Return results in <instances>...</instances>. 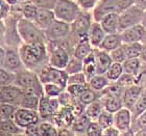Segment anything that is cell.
<instances>
[{"label": "cell", "instance_id": "cell-1", "mask_svg": "<svg viewBox=\"0 0 146 136\" xmlns=\"http://www.w3.org/2000/svg\"><path fill=\"white\" fill-rule=\"evenodd\" d=\"M18 52L23 64L31 71H40L48 64V51L45 42L24 43Z\"/></svg>", "mask_w": 146, "mask_h": 136}, {"label": "cell", "instance_id": "cell-2", "mask_svg": "<svg viewBox=\"0 0 146 136\" xmlns=\"http://www.w3.org/2000/svg\"><path fill=\"white\" fill-rule=\"evenodd\" d=\"M17 31L19 36L24 43L45 42L46 36L44 30L39 28L34 21L27 19H21L17 23Z\"/></svg>", "mask_w": 146, "mask_h": 136}, {"label": "cell", "instance_id": "cell-3", "mask_svg": "<svg viewBox=\"0 0 146 136\" xmlns=\"http://www.w3.org/2000/svg\"><path fill=\"white\" fill-rule=\"evenodd\" d=\"M80 12V6L74 0H58L53 9L55 19L67 22L69 24L75 20Z\"/></svg>", "mask_w": 146, "mask_h": 136}, {"label": "cell", "instance_id": "cell-4", "mask_svg": "<svg viewBox=\"0 0 146 136\" xmlns=\"http://www.w3.org/2000/svg\"><path fill=\"white\" fill-rule=\"evenodd\" d=\"M14 84L19 86L23 91H34L36 94L43 96V84L40 81L38 74H35L33 71L21 72L16 75Z\"/></svg>", "mask_w": 146, "mask_h": 136}, {"label": "cell", "instance_id": "cell-5", "mask_svg": "<svg viewBox=\"0 0 146 136\" xmlns=\"http://www.w3.org/2000/svg\"><path fill=\"white\" fill-rule=\"evenodd\" d=\"M49 45L52 46L48 51V64L56 69H64L67 66L70 59V52L62 46L61 42H49Z\"/></svg>", "mask_w": 146, "mask_h": 136}, {"label": "cell", "instance_id": "cell-6", "mask_svg": "<svg viewBox=\"0 0 146 136\" xmlns=\"http://www.w3.org/2000/svg\"><path fill=\"white\" fill-rule=\"evenodd\" d=\"M68 76L69 74L64 69H56L49 64H46L45 67H43L38 74V77L40 81L42 82V84L47 82H52V83L61 85L63 88H66L67 86Z\"/></svg>", "mask_w": 146, "mask_h": 136}, {"label": "cell", "instance_id": "cell-7", "mask_svg": "<svg viewBox=\"0 0 146 136\" xmlns=\"http://www.w3.org/2000/svg\"><path fill=\"white\" fill-rule=\"evenodd\" d=\"M143 14L144 9L136 4L119 12V32L131 26L140 24L143 18Z\"/></svg>", "mask_w": 146, "mask_h": 136}, {"label": "cell", "instance_id": "cell-8", "mask_svg": "<svg viewBox=\"0 0 146 136\" xmlns=\"http://www.w3.org/2000/svg\"><path fill=\"white\" fill-rule=\"evenodd\" d=\"M44 34L48 42H60L70 35L71 25L67 22L54 19L51 24L44 30Z\"/></svg>", "mask_w": 146, "mask_h": 136}, {"label": "cell", "instance_id": "cell-9", "mask_svg": "<svg viewBox=\"0 0 146 136\" xmlns=\"http://www.w3.org/2000/svg\"><path fill=\"white\" fill-rule=\"evenodd\" d=\"M92 18H93V16L91 14L80 12L75 20L70 24L71 34L74 39H77V42L80 39H88L89 29L92 24Z\"/></svg>", "mask_w": 146, "mask_h": 136}, {"label": "cell", "instance_id": "cell-10", "mask_svg": "<svg viewBox=\"0 0 146 136\" xmlns=\"http://www.w3.org/2000/svg\"><path fill=\"white\" fill-rule=\"evenodd\" d=\"M133 115L131 111L126 107H122L114 113V126L121 132V135H135L131 130Z\"/></svg>", "mask_w": 146, "mask_h": 136}, {"label": "cell", "instance_id": "cell-11", "mask_svg": "<svg viewBox=\"0 0 146 136\" xmlns=\"http://www.w3.org/2000/svg\"><path fill=\"white\" fill-rule=\"evenodd\" d=\"M40 115L36 110L19 107L16 108L14 115H13V121L18 125L20 128H27L28 126L38 124L39 123Z\"/></svg>", "mask_w": 146, "mask_h": 136}, {"label": "cell", "instance_id": "cell-12", "mask_svg": "<svg viewBox=\"0 0 146 136\" xmlns=\"http://www.w3.org/2000/svg\"><path fill=\"white\" fill-rule=\"evenodd\" d=\"M60 105L61 104H60L58 98L47 97L45 95H43L40 98L39 107H38L39 115L42 118H53V115L58 112Z\"/></svg>", "mask_w": 146, "mask_h": 136}, {"label": "cell", "instance_id": "cell-13", "mask_svg": "<svg viewBox=\"0 0 146 136\" xmlns=\"http://www.w3.org/2000/svg\"><path fill=\"white\" fill-rule=\"evenodd\" d=\"M110 12H120L118 0H98L93 9L94 21L99 22L104 16Z\"/></svg>", "mask_w": 146, "mask_h": 136}, {"label": "cell", "instance_id": "cell-14", "mask_svg": "<svg viewBox=\"0 0 146 136\" xmlns=\"http://www.w3.org/2000/svg\"><path fill=\"white\" fill-rule=\"evenodd\" d=\"M23 94L24 91L17 85H13V83L7 85H1L0 86V102L19 105Z\"/></svg>", "mask_w": 146, "mask_h": 136}, {"label": "cell", "instance_id": "cell-15", "mask_svg": "<svg viewBox=\"0 0 146 136\" xmlns=\"http://www.w3.org/2000/svg\"><path fill=\"white\" fill-rule=\"evenodd\" d=\"M119 34L121 36L122 43H142L146 35V30L140 23L126 28Z\"/></svg>", "mask_w": 146, "mask_h": 136}, {"label": "cell", "instance_id": "cell-16", "mask_svg": "<svg viewBox=\"0 0 146 136\" xmlns=\"http://www.w3.org/2000/svg\"><path fill=\"white\" fill-rule=\"evenodd\" d=\"M143 88H144L143 86H141L139 84H133L127 86V87H125L123 93H122L123 107H126V108H128L131 110L134 107L135 103L137 102L138 98L140 97Z\"/></svg>", "mask_w": 146, "mask_h": 136}, {"label": "cell", "instance_id": "cell-17", "mask_svg": "<svg viewBox=\"0 0 146 136\" xmlns=\"http://www.w3.org/2000/svg\"><path fill=\"white\" fill-rule=\"evenodd\" d=\"M95 55V62H96V70L97 74H106L110 66L112 64L113 60L110 55V52H107L99 48H93Z\"/></svg>", "mask_w": 146, "mask_h": 136}, {"label": "cell", "instance_id": "cell-18", "mask_svg": "<svg viewBox=\"0 0 146 136\" xmlns=\"http://www.w3.org/2000/svg\"><path fill=\"white\" fill-rule=\"evenodd\" d=\"M99 23L107 34L119 32V12H110L104 16Z\"/></svg>", "mask_w": 146, "mask_h": 136}, {"label": "cell", "instance_id": "cell-19", "mask_svg": "<svg viewBox=\"0 0 146 136\" xmlns=\"http://www.w3.org/2000/svg\"><path fill=\"white\" fill-rule=\"evenodd\" d=\"M55 19L53 9H39L38 7V12H36V18L34 22L39 28L42 30H45L49 25L51 24L53 20Z\"/></svg>", "mask_w": 146, "mask_h": 136}, {"label": "cell", "instance_id": "cell-20", "mask_svg": "<svg viewBox=\"0 0 146 136\" xmlns=\"http://www.w3.org/2000/svg\"><path fill=\"white\" fill-rule=\"evenodd\" d=\"M106 34H106L104 30L102 29L99 22H97V21L92 22L91 27L89 29L88 39L93 48H98V47H99V45L101 44L102 39H104Z\"/></svg>", "mask_w": 146, "mask_h": 136}, {"label": "cell", "instance_id": "cell-21", "mask_svg": "<svg viewBox=\"0 0 146 136\" xmlns=\"http://www.w3.org/2000/svg\"><path fill=\"white\" fill-rule=\"evenodd\" d=\"M22 60L20 57L18 51H16L15 49H9L5 51V57H4V62L3 67L9 71H16L21 68Z\"/></svg>", "mask_w": 146, "mask_h": 136}, {"label": "cell", "instance_id": "cell-22", "mask_svg": "<svg viewBox=\"0 0 146 136\" xmlns=\"http://www.w3.org/2000/svg\"><path fill=\"white\" fill-rule=\"evenodd\" d=\"M99 99L102 102L104 108L112 113H115L123 107L122 96H100Z\"/></svg>", "mask_w": 146, "mask_h": 136}, {"label": "cell", "instance_id": "cell-23", "mask_svg": "<svg viewBox=\"0 0 146 136\" xmlns=\"http://www.w3.org/2000/svg\"><path fill=\"white\" fill-rule=\"evenodd\" d=\"M42 96L36 94L34 91H24V94L22 96L19 106L23 107V108L31 109V110H36L38 111V107H39L40 98Z\"/></svg>", "mask_w": 146, "mask_h": 136}, {"label": "cell", "instance_id": "cell-24", "mask_svg": "<svg viewBox=\"0 0 146 136\" xmlns=\"http://www.w3.org/2000/svg\"><path fill=\"white\" fill-rule=\"evenodd\" d=\"M122 45V39L120 34L119 32H116V34H106L104 39H102L101 44L99 45L98 48L102 49L104 51L111 52L114 49L118 48L119 46Z\"/></svg>", "mask_w": 146, "mask_h": 136}, {"label": "cell", "instance_id": "cell-25", "mask_svg": "<svg viewBox=\"0 0 146 136\" xmlns=\"http://www.w3.org/2000/svg\"><path fill=\"white\" fill-rule=\"evenodd\" d=\"M110 80L106 74H95L91 78L88 79V86L94 91L101 93L110 83Z\"/></svg>", "mask_w": 146, "mask_h": 136}, {"label": "cell", "instance_id": "cell-26", "mask_svg": "<svg viewBox=\"0 0 146 136\" xmlns=\"http://www.w3.org/2000/svg\"><path fill=\"white\" fill-rule=\"evenodd\" d=\"M82 72L85 73L87 79H90L92 76L97 74L96 70V62H95L94 51L92 50L91 53H89L84 59H82Z\"/></svg>", "mask_w": 146, "mask_h": 136}, {"label": "cell", "instance_id": "cell-27", "mask_svg": "<svg viewBox=\"0 0 146 136\" xmlns=\"http://www.w3.org/2000/svg\"><path fill=\"white\" fill-rule=\"evenodd\" d=\"M92 50H93V47L91 46L88 39H80L76 43L75 47L73 49V55L82 60L89 53H91Z\"/></svg>", "mask_w": 146, "mask_h": 136}, {"label": "cell", "instance_id": "cell-28", "mask_svg": "<svg viewBox=\"0 0 146 136\" xmlns=\"http://www.w3.org/2000/svg\"><path fill=\"white\" fill-rule=\"evenodd\" d=\"M91 122V120L85 114V112L82 113L80 115L76 116L75 120L73 121L72 125L70 126L71 130L73 131V133L75 134H86V130H87V127H88L89 123Z\"/></svg>", "mask_w": 146, "mask_h": 136}, {"label": "cell", "instance_id": "cell-29", "mask_svg": "<svg viewBox=\"0 0 146 136\" xmlns=\"http://www.w3.org/2000/svg\"><path fill=\"white\" fill-rule=\"evenodd\" d=\"M142 46H143L142 43H122V49L126 59L139 57L142 50Z\"/></svg>", "mask_w": 146, "mask_h": 136}, {"label": "cell", "instance_id": "cell-30", "mask_svg": "<svg viewBox=\"0 0 146 136\" xmlns=\"http://www.w3.org/2000/svg\"><path fill=\"white\" fill-rule=\"evenodd\" d=\"M142 66V61L140 60L139 57L136 58H127L122 62V67H123V72L131 74L133 76H136Z\"/></svg>", "mask_w": 146, "mask_h": 136}, {"label": "cell", "instance_id": "cell-31", "mask_svg": "<svg viewBox=\"0 0 146 136\" xmlns=\"http://www.w3.org/2000/svg\"><path fill=\"white\" fill-rule=\"evenodd\" d=\"M102 109H104L102 102L100 101V99H98V100L90 103L88 105H86L84 112H85V114L92 121V120H96L98 118V115L102 111Z\"/></svg>", "mask_w": 146, "mask_h": 136}, {"label": "cell", "instance_id": "cell-32", "mask_svg": "<svg viewBox=\"0 0 146 136\" xmlns=\"http://www.w3.org/2000/svg\"><path fill=\"white\" fill-rule=\"evenodd\" d=\"M100 95H101L100 93H98V91H94V89H92V88H90L88 86L76 99L82 103V105L86 106V105H88V104H90V103L98 100V99L100 98Z\"/></svg>", "mask_w": 146, "mask_h": 136}, {"label": "cell", "instance_id": "cell-33", "mask_svg": "<svg viewBox=\"0 0 146 136\" xmlns=\"http://www.w3.org/2000/svg\"><path fill=\"white\" fill-rule=\"evenodd\" d=\"M21 128L13 121V118L3 120L0 125V133L6 134V135H13V134H19Z\"/></svg>", "mask_w": 146, "mask_h": 136}, {"label": "cell", "instance_id": "cell-34", "mask_svg": "<svg viewBox=\"0 0 146 136\" xmlns=\"http://www.w3.org/2000/svg\"><path fill=\"white\" fill-rule=\"evenodd\" d=\"M146 110V87L143 88V91L141 93L140 97L138 98L137 102L135 103L134 107L131 109V115H133V120L137 118L138 115L142 113Z\"/></svg>", "mask_w": 146, "mask_h": 136}, {"label": "cell", "instance_id": "cell-35", "mask_svg": "<svg viewBox=\"0 0 146 136\" xmlns=\"http://www.w3.org/2000/svg\"><path fill=\"white\" fill-rule=\"evenodd\" d=\"M123 74V67H122V64L120 62H115L113 61L112 64L110 66V68L108 69V71L106 72V76L108 77L110 81H117L120 76Z\"/></svg>", "mask_w": 146, "mask_h": 136}, {"label": "cell", "instance_id": "cell-36", "mask_svg": "<svg viewBox=\"0 0 146 136\" xmlns=\"http://www.w3.org/2000/svg\"><path fill=\"white\" fill-rule=\"evenodd\" d=\"M65 88H63L61 85L56 84V83H52V82H47L43 84V91L44 95L47 97L52 98H58L60 95L64 91Z\"/></svg>", "mask_w": 146, "mask_h": 136}, {"label": "cell", "instance_id": "cell-37", "mask_svg": "<svg viewBox=\"0 0 146 136\" xmlns=\"http://www.w3.org/2000/svg\"><path fill=\"white\" fill-rule=\"evenodd\" d=\"M96 122L100 125L102 129L109 128L111 126H114V113L108 111L106 109H102V111L99 113L98 118H96Z\"/></svg>", "mask_w": 146, "mask_h": 136}, {"label": "cell", "instance_id": "cell-38", "mask_svg": "<svg viewBox=\"0 0 146 136\" xmlns=\"http://www.w3.org/2000/svg\"><path fill=\"white\" fill-rule=\"evenodd\" d=\"M65 71L68 74H73V73L82 72V60L79 58L75 57L74 55H72L68 61L67 66L65 68Z\"/></svg>", "mask_w": 146, "mask_h": 136}, {"label": "cell", "instance_id": "cell-39", "mask_svg": "<svg viewBox=\"0 0 146 136\" xmlns=\"http://www.w3.org/2000/svg\"><path fill=\"white\" fill-rule=\"evenodd\" d=\"M143 129H146V110L135 118L131 124V130L134 131V133Z\"/></svg>", "mask_w": 146, "mask_h": 136}, {"label": "cell", "instance_id": "cell-40", "mask_svg": "<svg viewBox=\"0 0 146 136\" xmlns=\"http://www.w3.org/2000/svg\"><path fill=\"white\" fill-rule=\"evenodd\" d=\"M39 129H40V135L42 136H56L58 134V129L50 123L44 122L39 124Z\"/></svg>", "mask_w": 146, "mask_h": 136}, {"label": "cell", "instance_id": "cell-41", "mask_svg": "<svg viewBox=\"0 0 146 136\" xmlns=\"http://www.w3.org/2000/svg\"><path fill=\"white\" fill-rule=\"evenodd\" d=\"M87 83H88V79L82 71L69 74L68 76L67 84H87Z\"/></svg>", "mask_w": 146, "mask_h": 136}, {"label": "cell", "instance_id": "cell-42", "mask_svg": "<svg viewBox=\"0 0 146 136\" xmlns=\"http://www.w3.org/2000/svg\"><path fill=\"white\" fill-rule=\"evenodd\" d=\"M15 110H16V107L13 104L0 102V116L3 120L13 118V115H14Z\"/></svg>", "mask_w": 146, "mask_h": 136}, {"label": "cell", "instance_id": "cell-43", "mask_svg": "<svg viewBox=\"0 0 146 136\" xmlns=\"http://www.w3.org/2000/svg\"><path fill=\"white\" fill-rule=\"evenodd\" d=\"M36 12H38V7H36L35 4L29 1L28 3H26L24 6H23V9H22V14H23V17L27 20H31V21H34L35 18H36Z\"/></svg>", "mask_w": 146, "mask_h": 136}, {"label": "cell", "instance_id": "cell-44", "mask_svg": "<svg viewBox=\"0 0 146 136\" xmlns=\"http://www.w3.org/2000/svg\"><path fill=\"white\" fill-rule=\"evenodd\" d=\"M16 75H14L12 71L4 69H0V86L1 85H7L14 83Z\"/></svg>", "mask_w": 146, "mask_h": 136}, {"label": "cell", "instance_id": "cell-45", "mask_svg": "<svg viewBox=\"0 0 146 136\" xmlns=\"http://www.w3.org/2000/svg\"><path fill=\"white\" fill-rule=\"evenodd\" d=\"M87 87H88V83L87 84H67L65 89L71 97L77 98Z\"/></svg>", "mask_w": 146, "mask_h": 136}, {"label": "cell", "instance_id": "cell-46", "mask_svg": "<svg viewBox=\"0 0 146 136\" xmlns=\"http://www.w3.org/2000/svg\"><path fill=\"white\" fill-rule=\"evenodd\" d=\"M102 128L97 122H90L86 130V135L88 136H101L102 135Z\"/></svg>", "mask_w": 146, "mask_h": 136}, {"label": "cell", "instance_id": "cell-47", "mask_svg": "<svg viewBox=\"0 0 146 136\" xmlns=\"http://www.w3.org/2000/svg\"><path fill=\"white\" fill-rule=\"evenodd\" d=\"M29 1L39 9H53L58 2V0H29Z\"/></svg>", "mask_w": 146, "mask_h": 136}, {"label": "cell", "instance_id": "cell-48", "mask_svg": "<svg viewBox=\"0 0 146 136\" xmlns=\"http://www.w3.org/2000/svg\"><path fill=\"white\" fill-rule=\"evenodd\" d=\"M110 55H111V57H112V60L115 61V62H120V64H122V62L126 59V57H125V55H124V52H123V49H122V45L119 46L118 48L112 50V51L110 52Z\"/></svg>", "mask_w": 146, "mask_h": 136}, {"label": "cell", "instance_id": "cell-49", "mask_svg": "<svg viewBox=\"0 0 146 136\" xmlns=\"http://www.w3.org/2000/svg\"><path fill=\"white\" fill-rule=\"evenodd\" d=\"M117 82H118V83H120L122 86L127 87V86H129V85L135 84V76L123 72V74L120 76V78L117 80Z\"/></svg>", "mask_w": 146, "mask_h": 136}, {"label": "cell", "instance_id": "cell-50", "mask_svg": "<svg viewBox=\"0 0 146 136\" xmlns=\"http://www.w3.org/2000/svg\"><path fill=\"white\" fill-rule=\"evenodd\" d=\"M98 0H76L78 5L84 9H90L94 7Z\"/></svg>", "mask_w": 146, "mask_h": 136}, {"label": "cell", "instance_id": "cell-51", "mask_svg": "<svg viewBox=\"0 0 146 136\" xmlns=\"http://www.w3.org/2000/svg\"><path fill=\"white\" fill-rule=\"evenodd\" d=\"M102 135L104 136H119L121 135V132L115 127V126H111L109 128H106L102 130Z\"/></svg>", "mask_w": 146, "mask_h": 136}, {"label": "cell", "instance_id": "cell-52", "mask_svg": "<svg viewBox=\"0 0 146 136\" xmlns=\"http://www.w3.org/2000/svg\"><path fill=\"white\" fill-rule=\"evenodd\" d=\"M9 11V5L6 3L5 0H0V20L5 18Z\"/></svg>", "mask_w": 146, "mask_h": 136}, {"label": "cell", "instance_id": "cell-53", "mask_svg": "<svg viewBox=\"0 0 146 136\" xmlns=\"http://www.w3.org/2000/svg\"><path fill=\"white\" fill-rule=\"evenodd\" d=\"M118 2H119V9H120V12H122V11L126 9L129 6L136 4V0H118Z\"/></svg>", "mask_w": 146, "mask_h": 136}, {"label": "cell", "instance_id": "cell-54", "mask_svg": "<svg viewBox=\"0 0 146 136\" xmlns=\"http://www.w3.org/2000/svg\"><path fill=\"white\" fill-rule=\"evenodd\" d=\"M26 130V134L28 135H40V129H39V123L35 125H31V126H28L27 128H25Z\"/></svg>", "mask_w": 146, "mask_h": 136}, {"label": "cell", "instance_id": "cell-55", "mask_svg": "<svg viewBox=\"0 0 146 136\" xmlns=\"http://www.w3.org/2000/svg\"><path fill=\"white\" fill-rule=\"evenodd\" d=\"M5 39V26L0 21V46L3 45V41Z\"/></svg>", "mask_w": 146, "mask_h": 136}, {"label": "cell", "instance_id": "cell-56", "mask_svg": "<svg viewBox=\"0 0 146 136\" xmlns=\"http://www.w3.org/2000/svg\"><path fill=\"white\" fill-rule=\"evenodd\" d=\"M143 44V43H142ZM140 60L142 61V64H146V44H143L142 46V50H141V53H140Z\"/></svg>", "mask_w": 146, "mask_h": 136}, {"label": "cell", "instance_id": "cell-57", "mask_svg": "<svg viewBox=\"0 0 146 136\" xmlns=\"http://www.w3.org/2000/svg\"><path fill=\"white\" fill-rule=\"evenodd\" d=\"M4 57H5V50L2 46H0V67H3V62H4Z\"/></svg>", "mask_w": 146, "mask_h": 136}, {"label": "cell", "instance_id": "cell-58", "mask_svg": "<svg viewBox=\"0 0 146 136\" xmlns=\"http://www.w3.org/2000/svg\"><path fill=\"white\" fill-rule=\"evenodd\" d=\"M136 5L141 7L142 9H146V0H136Z\"/></svg>", "mask_w": 146, "mask_h": 136}, {"label": "cell", "instance_id": "cell-59", "mask_svg": "<svg viewBox=\"0 0 146 136\" xmlns=\"http://www.w3.org/2000/svg\"><path fill=\"white\" fill-rule=\"evenodd\" d=\"M141 24L143 25V27L145 28V30H146V9H145V11H144L143 18H142V21H141Z\"/></svg>", "mask_w": 146, "mask_h": 136}, {"label": "cell", "instance_id": "cell-60", "mask_svg": "<svg viewBox=\"0 0 146 136\" xmlns=\"http://www.w3.org/2000/svg\"><path fill=\"white\" fill-rule=\"evenodd\" d=\"M5 1H6V3H7V4H11V5H14V4H15V3L17 2L18 0H5Z\"/></svg>", "mask_w": 146, "mask_h": 136}, {"label": "cell", "instance_id": "cell-61", "mask_svg": "<svg viewBox=\"0 0 146 136\" xmlns=\"http://www.w3.org/2000/svg\"><path fill=\"white\" fill-rule=\"evenodd\" d=\"M142 43H143V44H146V35H145V37H144L143 41H142Z\"/></svg>", "mask_w": 146, "mask_h": 136}, {"label": "cell", "instance_id": "cell-62", "mask_svg": "<svg viewBox=\"0 0 146 136\" xmlns=\"http://www.w3.org/2000/svg\"><path fill=\"white\" fill-rule=\"evenodd\" d=\"M2 121H3V118L0 116V125H1V123H2Z\"/></svg>", "mask_w": 146, "mask_h": 136}, {"label": "cell", "instance_id": "cell-63", "mask_svg": "<svg viewBox=\"0 0 146 136\" xmlns=\"http://www.w3.org/2000/svg\"><path fill=\"white\" fill-rule=\"evenodd\" d=\"M145 87H146V85H145Z\"/></svg>", "mask_w": 146, "mask_h": 136}]
</instances>
